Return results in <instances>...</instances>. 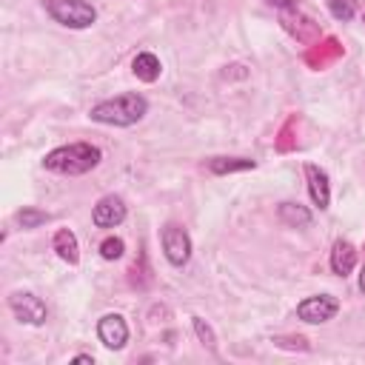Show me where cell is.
I'll return each instance as SVG.
<instances>
[{"label":"cell","mask_w":365,"mask_h":365,"mask_svg":"<svg viewBox=\"0 0 365 365\" xmlns=\"http://www.w3.org/2000/svg\"><path fill=\"white\" fill-rule=\"evenodd\" d=\"M148 111V100L137 91H125V94H117L111 100H103L97 106H91L88 117L94 123H103V125H117V128H125V125H134L145 117Z\"/></svg>","instance_id":"cell-1"},{"label":"cell","mask_w":365,"mask_h":365,"mask_svg":"<svg viewBox=\"0 0 365 365\" xmlns=\"http://www.w3.org/2000/svg\"><path fill=\"white\" fill-rule=\"evenodd\" d=\"M100 160H103V151L97 145H91V143H68V145H60V148L48 151L46 160H43V168L54 171V174L77 177V174H88L91 168H97Z\"/></svg>","instance_id":"cell-2"},{"label":"cell","mask_w":365,"mask_h":365,"mask_svg":"<svg viewBox=\"0 0 365 365\" xmlns=\"http://www.w3.org/2000/svg\"><path fill=\"white\" fill-rule=\"evenodd\" d=\"M48 17L66 29H88L97 20V9L86 0H43Z\"/></svg>","instance_id":"cell-3"},{"label":"cell","mask_w":365,"mask_h":365,"mask_svg":"<svg viewBox=\"0 0 365 365\" xmlns=\"http://www.w3.org/2000/svg\"><path fill=\"white\" fill-rule=\"evenodd\" d=\"M160 242H163V254L174 268H182L191 259V237L185 234V228H180L177 222L163 225L160 231Z\"/></svg>","instance_id":"cell-4"},{"label":"cell","mask_w":365,"mask_h":365,"mask_svg":"<svg viewBox=\"0 0 365 365\" xmlns=\"http://www.w3.org/2000/svg\"><path fill=\"white\" fill-rule=\"evenodd\" d=\"M9 308H11V314H14L20 322H26V325H43L46 317H48L46 302H43L37 294H31V291H14V294L9 297Z\"/></svg>","instance_id":"cell-5"},{"label":"cell","mask_w":365,"mask_h":365,"mask_svg":"<svg viewBox=\"0 0 365 365\" xmlns=\"http://www.w3.org/2000/svg\"><path fill=\"white\" fill-rule=\"evenodd\" d=\"M339 311V302L336 297L331 294H317V297H305L299 305H297V317L302 322H311V325H322L328 319H334Z\"/></svg>","instance_id":"cell-6"},{"label":"cell","mask_w":365,"mask_h":365,"mask_svg":"<svg viewBox=\"0 0 365 365\" xmlns=\"http://www.w3.org/2000/svg\"><path fill=\"white\" fill-rule=\"evenodd\" d=\"M125 202H123V197H117V194H106L103 200H97V205H94V211H91V222L97 225V228H117L123 220H125Z\"/></svg>","instance_id":"cell-7"},{"label":"cell","mask_w":365,"mask_h":365,"mask_svg":"<svg viewBox=\"0 0 365 365\" xmlns=\"http://www.w3.org/2000/svg\"><path fill=\"white\" fill-rule=\"evenodd\" d=\"M97 336L108 351H120L128 342V325L120 314H106L97 322Z\"/></svg>","instance_id":"cell-8"},{"label":"cell","mask_w":365,"mask_h":365,"mask_svg":"<svg viewBox=\"0 0 365 365\" xmlns=\"http://www.w3.org/2000/svg\"><path fill=\"white\" fill-rule=\"evenodd\" d=\"M305 180H308L311 202H314L319 211H325L328 202H331V182H328V174H325L319 165L308 163V165H305Z\"/></svg>","instance_id":"cell-9"},{"label":"cell","mask_w":365,"mask_h":365,"mask_svg":"<svg viewBox=\"0 0 365 365\" xmlns=\"http://www.w3.org/2000/svg\"><path fill=\"white\" fill-rule=\"evenodd\" d=\"M356 268V248L348 240H336L331 248V271L336 277H348Z\"/></svg>","instance_id":"cell-10"},{"label":"cell","mask_w":365,"mask_h":365,"mask_svg":"<svg viewBox=\"0 0 365 365\" xmlns=\"http://www.w3.org/2000/svg\"><path fill=\"white\" fill-rule=\"evenodd\" d=\"M54 251H57V257L63 259V262H68V265H74L77 259H80V242H77V237H74V231H68V228H60L57 234H54Z\"/></svg>","instance_id":"cell-11"},{"label":"cell","mask_w":365,"mask_h":365,"mask_svg":"<svg viewBox=\"0 0 365 365\" xmlns=\"http://www.w3.org/2000/svg\"><path fill=\"white\" fill-rule=\"evenodd\" d=\"M131 68H134L137 80H143V83H154V80L160 77V71H163L160 57H157V54H151V51H140V54L134 57Z\"/></svg>","instance_id":"cell-12"},{"label":"cell","mask_w":365,"mask_h":365,"mask_svg":"<svg viewBox=\"0 0 365 365\" xmlns=\"http://www.w3.org/2000/svg\"><path fill=\"white\" fill-rule=\"evenodd\" d=\"M257 163L254 160H248V157H211L208 163H205V168L211 171V174H234V171H248V168H254Z\"/></svg>","instance_id":"cell-13"},{"label":"cell","mask_w":365,"mask_h":365,"mask_svg":"<svg viewBox=\"0 0 365 365\" xmlns=\"http://www.w3.org/2000/svg\"><path fill=\"white\" fill-rule=\"evenodd\" d=\"M277 214H279V220H282L285 225H291V228H305V225L311 222V211H308L305 205H299V202H282V205L277 208Z\"/></svg>","instance_id":"cell-14"},{"label":"cell","mask_w":365,"mask_h":365,"mask_svg":"<svg viewBox=\"0 0 365 365\" xmlns=\"http://www.w3.org/2000/svg\"><path fill=\"white\" fill-rule=\"evenodd\" d=\"M356 9H359V0H328V11H331L334 20H339V23L354 20Z\"/></svg>","instance_id":"cell-15"},{"label":"cell","mask_w":365,"mask_h":365,"mask_svg":"<svg viewBox=\"0 0 365 365\" xmlns=\"http://www.w3.org/2000/svg\"><path fill=\"white\" fill-rule=\"evenodd\" d=\"M123 251H125V242L120 240V237H106L103 242H100V257L103 259H120L123 257Z\"/></svg>","instance_id":"cell-16"},{"label":"cell","mask_w":365,"mask_h":365,"mask_svg":"<svg viewBox=\"0 0 365 365\" xmlns=\"http://www.w3.org/2000/svg\"><path fill=\"white\" fill-rule=\"evenodd\" d=\"M17 222H20L23 228H37V225L48 222V214L40 211V208H23V211L17 214Z\"/></svg>","instance_id":"cell-17"},{"label":"cell","mask_w":365,"mask_h":365,"mask_svg":"<svg viewBox=\"0 0 365 365\" xmlns=\"http://www.w3.org/2000/svg\"><path fill=\"white\" fill-rule=\"evenodd\" d=\"M191 325H194V334L200 336V342H202V345H208V348H214V345H217V336H214L211 325H208L202 317H191Z\"/></svg>","instance_id":"cell-18"},{"label":"cell","mask_w":365,"mask_h":365,"mask_svg":"<svg viewBox=\"0 0 365 365\" xmlns=\"http://www.w3.org/2000/svg\"><path fill=\"white\" fill-rule=\"evenodd\" d=\"M265 3H271V6H277V9H288V11L297 9V0H265Z\"/></svg>","instance_id":"cell-19"},{"label":"cell","mask_w":365,"mask_h":365,"mask_svg":"<svg viewBox=\"0 0 365 365\" xmlns=\"http://www.w3.org/2000/svg\"><path fill=\"white\" fill-rule=\"evenodd\" d=\"M74 362H94V356H91V354H77Z\"/></svg>","instance_id":"cell-20"},{"label":"cell","mask_w":365,"mask_h":365,"mask_svg":"<svg viewBox=\"0 0 365 365\" xmlns=\"http://www.w3.org/2000/svg\"><path fill=\"white\" fill-rule=\"evenodd\" d=\"M359 291H362V294H365V265H362V268H359Z\"/></svg>","instance_id":"cell-21"},{"label":"cell","mask_w":365,"mask_h":365,"mask_svg":"<svg viewBox=\"0 0 365 365\" xmlns=\"http://www.w3.org/2000/svg\"><path fill=\"white\" fill-rule=\"evenodd\" d=\"M362 20H365V11H362Z\"/></svg>","instance_id":"cell-22"}]
</instances>
